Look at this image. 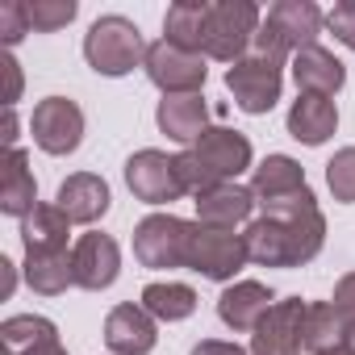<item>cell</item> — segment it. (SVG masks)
I'll return each mask as SVG.
<instances>
[{"instance_id":"6da1fadb","label":"cell","mask_w":355,"mask_h":355,"mask_svg":"<svg viewBox=\"0 0 355 355\" xmlns=\"http://www.w3.org/2000/svg\"><path fill=\"white\" fill-rule=\"evenodd\" d=\"M247 255L259 268H305L309 259H318L322 243H326V218L322 209H301V214H284V218H268L259 214L247 230H243Z\"/></svg>"},{"instance_id":"7a4b0ae2","label":"cell","mask_w":355,"mask_h":355,"mask_svg":"<svg viewBox=\"0 0 355 355\" xmlns=\"http://www.w3.org/2000/svg\"><path fill=\"white\" fill-rule=\"evenodd\" d=\"M326 26V13L313 5V0H276L268 9L259 34H255V55H268V59H280V63H293L297 51L305 46H318V34Z\"/></svg>"},{"instance_id":"3957f363","label":"cell","mask_w":355,"mask_h":355,"mask_svg":"<svg viewBox=\"0 0 355 355\" xmlns=\"http://www.w3.org/2000/svg\"><path fill=\"white\" fill-rule=\"evenodd\" d=\"M84 59L96 76H109V80H121L130 76L134 67L146 63V42H142V30L121 17V13H105L88 26L84 34Z\"/></svg>"},{"instance_id":"277c9868","label":"cell","mask_w":355,"mask_h":355,"mask_svg":"<svg viewBox=\"0 0 355 355\" xmlns=\"http://www.w3.org/2000/svg\"><path fill=\"white\" fill-rule=\"evenodd\" d=\"M259 26H263V13H259L255 0H214L209 34H205V59L234 67L239 59L251 55Z\"/></svg>"},{"instance_id":"5b68a950","label":"cell","mask_w":355,"mask_h":355,"mask_svg":"<svg viewBox=\"0 0 355 355\" xmlns=\"http://www.w3.org/2000/svg\"><path fill=\"white\" fill-rule=\"evenodd\" d=\"M251 193H255L259 214H293V209L318 205V197L305 180V167L293 155H268L251 175Z\"/></svg>"},{"instance_id":"8992f818","label":"cell","mask_w":355,"mask_h":355,"mask_svg":"<svg viewBox=\"0 0 355 355\" xmlns=\"http://www.w3.org/2000/svg\"><path fill=\"white\" fill-rule=\"evenodd\" d=\"M197 222H184L175 214H146L134 226V259L150 272H171L189 263V239Z\"/></svg>"},{"instance_id":"52a82bcc","label":"cell","mask_w":355,"mask_h":355,"mask_svg":"<svg viewBox=\"0 0 355 355\" xmlns=\"http://www.w3.org/2000/svg\"><path fill=\"white\" fill-rule=\"evenodd\" d=\"M226 92L234 96V105L251 117H263L276 109L280 92H284V63L268 59V55H247L234 67H226Z\"/></svg>"},{"instance_id":"ba28073f","label":"cell","mask_w":355,"mask_h":355,"mask_svg":"<svg viewBox=\"0 0 355 355\" xmlns=\"http://www.w3.org/2000/svg\"><path fill=\"white\" fill-rule=\"evenodd\" d=\"M251 263L247 255V243L243 234L234 230H209V226H193V239H189V272L205 276V280H218V284H234V276Z\"/></svg>"},{"instance_id":"9c48e42d","label":"cell","mask_w":355,"mask_h":355,"mask_svg":"<svg viewBox=\"0 0 355 355\" xmlns=\"http://www.w3.org/2000/svg\"><path fill=\"white\" fill-rule=\"evenodd\" d=\"M146 80L163 92V96H193L205 88V55H193V51H180V46H171L167 38L150 42L146 46V63H142Z\"/></svg>"},{"instance_id":"30bf717a","label":"cell","mask_w":355,"mask_h":355,"mask_svg":"<svg viewBox=\"0 0 355 355\" xmlns=\"http://www.w3.org/2000/svg\"><path fill=\"white\" fill-rule=\"evenodd\" d=\"M30 134H34L38 150H46L55 159L59 155H71L84 142V109L71 96H46V101L34 105Z\"/></svg>"},{"instance_id":"8fae6325","label":"cell","mask_w":355,"mask_h":355,"mask_svg":"<svg viewBox=\"0 0 355 355\" xmlns=\"http://www.w3.org/2000/svg\"><path fill=\"white\" fill-rule=\"evenodd\" d=\"M125 184L142 205H171L184 197L180 175H175V155H163L155 146L134 150L125 159Z\"/></svg>"},{"instance_id":"7c38bea8","label":"cell","mask_w":355,"mask_h":355,"mask_svg":"<svg viewBox=\"0 0 355 355\" xmlns=\"http://www.w3.org/2000/svg\"><path fill=\"white\" fill-rule=\"evenodd\" d=\"M189 150L205 163V171L214 175L218 184H239V175L255 163L251 138L239 134V130H230V125H209Z\"/></svg>"},{"instance_id":"4fadbf2b","label":"cell","mask_w":355,"mask_h":355,"mask_svg":"<svg viewBox=\"0 0 355 355\" xmlns=\"http://www.w3.org/2000/svg\"><path fill=\"white\" fill-rule=\"evenodd\" d=\"M305 305L301 297H280L251 334V355H301L305 351Z\"/></svg>"},{"instance_id":"5bb4252c","label":"cell","mask_w":355,"mask_h":355,"mask_svg":"<svg viewBox=\"0 0 355 355\" xmlns=\"http://www.w3.org/2000/svg\"><path fill=\"white\" fill-rule=\"evenodd\" d=\"M71 268H76V288L84 293H105L113 288V280L121 276V247L113 234H80V243L71 247Z\"/></svg>"},{"instance_id":"9a60e30c","label":"cell","mask_w":355,"mask_h":355,"mask_svg":"<svg viewBox=\"0 0 355 355\" xmlns=\"http://www.w3.org/2000/svg\"><path fill=\"white\" fill-rule=\"evenodd\" d=\"M276 301H280V297H276L268 284H259V280H234V284H226L222 297H218V318H222V326L234 330V334H255V326L268 318V309H272Z\"/></svg>"},{"instance_id":"2e32d148","label":"cell","mask_w":355,"mask_h":355,"mask_svg":"<svg viewBox=\"0 0 355 355\" xmlns=\"http://www.w3.org/2000/svg\"><path fill=\"white\" fill-rule=\"evenodd\" d=\"M155 343H159V322L142 305L125 301V305L109 309V318H105V347L113 355H150Z\"/></svg>"},{"instance_id":"e0dca14e","label":"cell","mask_w":355,"mask_h":355,"mask_svg":"<svg viewBox=\"0 0 355 355\" xmlns=\"http://www.w3.org/2000/svg\"><path fill=\"white\" fill-rule=\"evenodd\" d=\"M55 205L71 218V226H96V222L109 214L113 193H109V184L101 180L96 171H71L67 180L59 184Z\"/></svg>"},{"instance_id":"ac0fdd59","label":"cell","mask_w":355,"mask_h":355,"mask_svg":"<svg viewBox=\"0 0 355 355\" xmlns=\"http://www.w3.org/2000/svg\"><path fill=\"white\" fill-rule=\"evenodd\" d=\"M288 67H293L297 92H305V96H326V101H334V96L343 92V84H347L343 59H338L334 51H326V46H305V51H297Z\"/></svg>"},{"instance_id":"d6986e66","label":"cell","mask_w":355,"mask_h":355,"mask_svg":"<svg viewBox=\"0 0 355 355\" xmlns=\"http://www.w3.org/2000/svg\"><path fill=\"white\" fill-rule=\"evenodd\" d=\"M197 205V226H209V230H239V226H251L255 218V193L243 189V184H218L209 189L205 197L193 201Z\"/></svg>"},{"instance_id":"ffe728a7","label":"cell","mask_w":355,"mask_h":355,"mask_svg":"<svg viewBox=\"0 0 355 355\" xmlns=\"http://www.w3.org/2000/svg\"><path fill=\"white\" fill-rule=\"evenodd\" d=\"M38 205L42 201H38V180H34L30 155L21 146L17 150H5V159H0V214L26 222Z\"/></svg>"},{"instance_id":"44dd1931","label":"cell","mask_w":355,"mask_h":355,"mask_svg":"<svg viewBox=\"0 0 355 355\" xmlns=\"http://www.w3.org/2000/svg\"><path fill=\"white\" fill-rule=\"evenodd\" d=\"M155 121H159V130L171 142H180L189 150L209 130V105H205L201 92H193V96H163L159 109H155Z\"/></svg>"},{"instance_id":"7402d4cb","label":"cell","mask_w":355,"mask_h":355,"mask_svg":"<svg viewBox=\"0 0 355 355\" xmlns=\"http://www.w3.org/2000/svg\"><path fill=\"white\" fill-rule=\"evenodd\" d=\"M284 125H288V134H293L301 146H322V142L334 138V130H338V109H334V101H326V96H305V92H297V101L288 105Z\"/></svg>"},{"instance_id":"603a6c76","label":"cell","mask_w":355,"mask_h":355,"mask_svg":"<svg viewBox=\"0 0 355 355\" xmlns=\"http://www.w3.org/2000/svg\"><path fill=\"white\" fill-rule=\"evenodd\" d=\"M209 9L214 0H175L163 17V38L180 51L205 55V34H209Z\"/></svg>"},{"instance_id":"cb8c5ba5","label":"cell","mask_w":355,"mask_h":355,"mask_svg":"<svg viewBox=\"0 0 355 355\" xmlns=\"http://www.w3.org/2000/svg\"><path fill=\"white\" fill-rule=\"evenodd\" d=\"M67 234H71V218H67L59 205H38V209L21 222V247H26V255L67 251Z\"/></svg>"},{"instance_id":"d4e9b609","label":"cell","mask_w":355,"mask_h":355,"mask_svg":"<svg viewBox=\"0 0 355 355\" xmlns=\"http://www.w3.org/2000/svg\"><path fill=\"white\" fill-rule=\"evenodd\" d=\"M155 322H184L197 313V288L193 284H180V280H155L142 288V301H138Z\"/></svg>"},{"instance_id":"484cf974","label":"cell","mask_w":355,"mask_h":355,"mask_svg":"<svg viewBox=\"0 0 355 355\" xmlns=\"http://www.w3.org/2000/svg\"><path fill=\"white\" fill-rule=\"evenodd\" d=\"M26 284L42 297H63L76 284L71 251H46V255H26Z\"/></svg>"},{"instance_id":"4316f807","label":"cell","mask_w":355,"mask_h":355,"mask_svg":"<svg viewBox=\"0 0 355 355\" xmlns=\"http://www.w3.org/2000/svg\"><path fill=\"white\" fill-rule=\"evenodd\" d=\"M59 338V326L42 313H13L5 318V326H0V343H5L9 355H26L42 343H55Z\"/></svg>"},{"instance_id":"83f0119b","label":"cell","mask_w":355,"mask_h":355,"mask_svg":"<svg viewBox=\"0 0 355 355\" xmlns=\"http://www.w3.org/2000/svg\"><path fill=\"white\" fill-rule=\"evenodd\" d=\"M343 334H347V322L330 301H309L305 305V351L309 355L343 347Z\"/></svg>"},{"instance_id":"f1b7e54d","label":"cell","mask_w":355,"mask_h":355,"mask_svg":"<svg viewBox=\"0 0 355 355\" xmlns=\"http://www.w3.org/2000/svg\"><path fill=\"white\" fill-rule=\"evenodd\" d=\"M326 189L338 205H355V146L334 150V159L326 163Z\"/></svg>"},{"instance_id":"f546056e","label":"cell","mask_w":355,"mask_h":355,"mask_svg":"<svg viewBox=\"0 0 355 355\" xmlns=\"http://www.w3.org/2000/svg\"><path fill=\"white\" fill-rule=\"evenodd\" d=\"M26 9H30V26L38 34H55V30L71 26L80 13L76 0H26Z\"/></svg>"},{"instance_id":"4dcf8cb0","label":"cell","mask_w":355,"mask_h":355,"mask_svg":"<svg viewBox=\"0 0 355 355\" xmlns=\"http://www.w3.org/2000/svg\"><path fill=\"white\" fill-rule=\"evenodd\" d=\"M175 175H180L184 197H205L209 189H218V180L205 171V163H201L193 150H180V155H175Z\"/></svg>"},{"instance_id":"1f68e13d","label":"cell","mask_w":355,"mask_h":355,"mask_svg":"<svg viewBox=\"0 0 355 355\" xmlns=\"http://www.w3.org/2000/svg\"><path fill=\"white\" fill-rule=\"evenodd\" d=\"M30 30H34V26H30L26 0H5V5H0V42H5V51H13Z\"/></svg>"},{"instance_id":"d6a6232c","label":"cell","mask_w":355,"mask_h":355,"mask_svg":"<svg viewBox=\"0 0 355 355\" xmlns=\"http://www.w3.org/2000/svg\"><path fill=\"white\" fill-rule=\"evenodd\" d=\"M326 26L347 51H355V0H338V5L326 13Z\"/></svg>"},{"instance_id":"836d02e7","label":"cell","mask_w":355,"mask_h":355,"mask_svg":"<svg viewBox=\"0 0 355 355\" xmlns=\"http://www.w3.org/2000/svg\"><path fill=\"white\" fill-rule=\"evenodd\" d=\"M330 305L343 313V322H355V272H347V276L334 284V297H330Z\"/></svg>"},{"instance_id":"e575fe53","label":"cell","mask_w":355,"mask_h":355,"mask_svg":"<svg viewBox=\"0 0 355 355\" xmlns=\"http://www.w3.org/2000/svg\"><path fill=\"white\" fill-rule=\"evenodd\" d=\"M193 355H251L243 343H226V338H201L193 347Z\"/></svg>"},{"instance_id":"d590c367","label":"cell","mask_w":355,"mask_h":355,"mask_svg":"<svg viewBox=\"0 0 355 355\" xmlns=\"http://www.w3.org/2000/svg\"><path fill=\"white\" fill-rule=\"evenodd\" d=\"M0 67H5V76H9V101H5V109H13L21 101V67H17V59L9 51L0 55Z\"/></svg>"},{"instance_id":"8d00e7d4","label":"cell","mask_w":355,"mask_h":355,"mask_svg":"<svg viewBox=\"0 0 355 355\" xmlns=\"http://www.w3.org/2000/svg\"><path fill=\"white\" fill-rule=\"evenodd\" d=\"M5 150H17V109H5Z\"/></svg>"},{"instance_id":"74e56055","label":"cell","mask_w":355,"mask_h":355,"mask_svg":"<svg viewBox=\"0 0 355 355\" xmlns=\"http://www.w3.org/2000/svg\"><path fill=\"white\" fill-rule=\"evenodd\" d=\"M26 355H67V347L55 338V343H42V347H34V351H26Z\"/></svg>"},{"instance_id":"f35d334b","label":"cell","mask_w":355,"mask_h":355,"mask_svg":"<svg viewBox=\"0 0 355 355\" xmlns=\"http://www.w3.org/2000/svg\"><path fill=\"white\" fill-rule=\"evenodd\" d=\"M0 268H5V276H9V284H5V297H13V288H17V268L5 259V263H0Z\"/></svg>"},{"instance_id":"ab89813d","label":"cell","mask_w":355,"mask_h":355,"mask_svg":"<svg viewBox=\"0 0 355 355\" xmlns=\"http://www.w3.org/2000/svg\"><path fill=\"white\" fill-rule=\"evenodd\" d=\"M343 347L355 355V322H347V334H343Z\"/></svg>"},{"instance_id":"60d3db41","label":"cell","mask_w":355,"mask_h":355,"mask_svg":"<svg viewBox=\"0 0 355 355\" xmlns=\"http://www.w3.org/2000/svg\"><path fill=\"white\" fill-rule=\"evenodd\" d=\"M322 355H351L347 347H334V351H322Z\"/></svg>"}]
</instances>
